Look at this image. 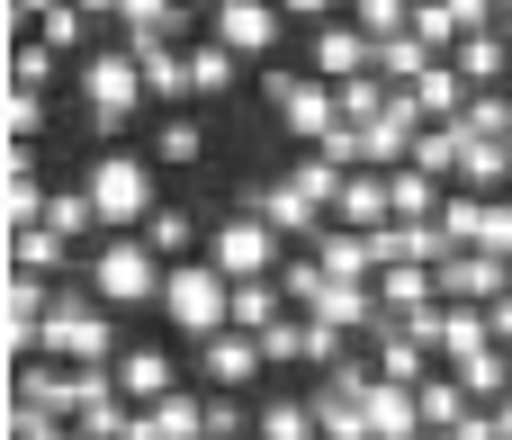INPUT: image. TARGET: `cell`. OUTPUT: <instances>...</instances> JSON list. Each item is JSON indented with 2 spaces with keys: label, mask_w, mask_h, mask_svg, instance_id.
Returning a JSON list of instances; mask_svg holds the SVG:
<instances>
[{
  "label": "cell",
  "mask_w": 512,
  "mask_h": 440,
  "mask_svg": "<svg viewBox=\"0 0 512 440\" xmlns=\"http://www.w3.org/2000/svg\"><path fill=\"white\" fill-rule=\"evenodd\" d=\"M432 369H441V360H432L414 333H387V324H378V378H396V387H423Z\"/></svg>",
  "instance_id": "29"
},
{
  "label": "cell",
  "mask_w": 512,
  "mask_h": 440,
  "mask_svg": "<svg viewBox=\"0 0 512 440\" xmlns=\"http://www.w3.org/2000/svg\"><path fill=\"white\" fill-rule=\"evenodd\" d=\"M351 27L387 45V36H405V27H414V0H351Z\"/></svg>",
  "instance_id": "38"
},
{
  "label": "cell",
  "mask_w": 512,
  "mask_h": 440,
  "mask_svg": "<svg viewBox=\"0 0 512 440\" xmlns=\"http://www.w3.org/2000/svg\"><path fill=\"white\" fill-rule=\"evenodd\" d=\"M477 144H512V90H477L468 99V117H459Z\"/></svg>",
  "instance_id": "35"
},
{
  "label": "cell",
  "mask_w": 512,
  "mask_h": 440,
  "mask_svg": "<svg viewBox=\"0 0 512 440\" xmlns=\"http://www.w3.org/2000/svg\"><path fill=\"white\" fill-rule=\"evenodd\" d=\"M117 387H126V405H162V396H180V360L135 342V351H117Z\"/></svg>",
  "instance_id": "14"
},
{
  "label": "cell",
  "mask_w": 512,
  "mask_h": 440,
  "mask_svg": "<svg viewBox=\"0 0 512 440\" xmlns=\"http://www.w3.org/2000/svg\"><path fill=\"white\" fill-rule=\"evenodd\" d=\"M306 315H315V324H333V333H369V324H378V279H333Z\"/></svg>",
  "instance_id": "17"
},
{
  "label": "cell",
  "mask_w": 512,
  "mask_h": 440,
  "mask_svg": "<svg viewBox=\"0 0 512 440\" xmlns=\"http://www.w3.org/2000/svg\"><path fill=\"white\" fill-rule=\"evenodd\" d=\"M261 369H270L261 333H216V342H198V378H207V396H243Z\"/></svg>",
  "instance_id": "10"
},
{
  "label": "cell",
  "mask_w": 512,
  "mask_h": 440,
  "mask_svg": "<svg viewBox=\"0 0 512 440\" xmlns=\"http://www.w3.org/2000/svg\"><path fill=\"white\" fill-rule=\"evenodd\" d=\"M369 440H423V396L396 387V378H378L369 387Z\"/></svg>",
  "instance_id": "18"
},
{
  "label": "cell",
  "mask_w": 512,
  "mask_h": 440,
  "mask_svg": "<svg viewBox=\"0 0 512 440\" xmlns=\"http://www.w3.org/2000/svg\"><path fill=\"white\" fill-rule=\"evenodd\" d=\"M117 306H99L90 297V279L81 288H63L54 297V315H45V342H36V360H63V369H108L117 360V324H108Z\"/></svg>",
  "instance_id": "5"
},
{
  "label": "cell",
  "mask_w": 512,
  "mask_h": 440,
  "mask_svg": "<svg viewBox=\"0 0 512 440\" xmlns=\"http://www.w3.org/2000/svg\"><path fill=\"white\" fill-rule=\"evenodd\" d=\"M414 396H423V432H459L468 414H486V405H477V396H468V387H459L450 369H432V378H423Z\"/></svg>",
  "instance_id": "23"
},
{
  "label": "cell",
  "mask_w": 512,
  "mask_h": 440,
  "mask_svg": "<svg viewBox=\"0 0 512 440\" xmlns=\"http://www.w3.org/2000/svg\"><path fill=\"white\" fill-rule=\"evenodd\" d=\"M333 225H351V234H378V225H396V198H387V171H351L342 180V207H333Z\"/></svg>",
  "instance_id": "15"
},
{
  "label": "cell",
  "mask_w": 512,
  "mask_h": 440,
  "mask_svg": "<svg viewBox=\"0 0 512 440\" xmlns=\"http://www.w3.org/2000/svg\"><path fill=\"white\" fill-rule=\"evenodd\" d=\"M261 351H270V369H306V315H279L261 333Z\"/></svg>",
  "instance_id": "41"
},
{
  "label": "cell",
  "mask_w": 512,
  "mask_h": 440,
  "mask_svg": "<svg viewBox=\"0 0 512 440\" xmlns=\"http://www.w3.org/2000/svg\"><path fill=\"white\" fill-rule=\"evenodd\" d=\"M414 36H423L432 54H459V36H468V27L450 18V0H414Z\"/></svg>",
  "instance_id": "40"
},
{
  "label": "cell",
  "mask_w": 512,
  "mask_h": 440,
  "mask_svg": "<svg viewBox=\"0 0 512 440\" xmlns=\"http://www.w3.org/2000/svg\"><path fill=\"white\" fill-rule=\"evenodd\" d=\"M207 36L234 45L243 63H270V45L288 36V9L279 0H225V9H207Z\"/></svg>",
  "instance_id": "8"
},
{
  "label": "cell",
  "mask_w": 512,
  "mask_h": 440,
  "mask_svg": "<svg viewBox=\"0 0 512 440\" xmlns=\"http://www.w3.org/2000/svg\"><path fill=\"white\" fill-rule=\"evenodd\" d=\"M45 81H54V45L45 36H18L9 45V90H45Z\"/></svg>",
  "instance_id": "36"
},
{
  "label": "cell",
  "mask_w": 512,
  "mask_h": 440,
  "mask_svg": "<svg viewBox=\"0 0 512 440\" xmlns=\"http://www.w3.org/2000/svg\"><path fill=\"white\" fill-rule=\"evenodd\" d=\"M153 162H207V126H198V108H171V117L153 126Z\"/></svg>",
  "instance_id": "31"
},
{
  "label": "cell",
  "mask_w": 512,
  "mask_h": 440,
  "mask_svg": "<svg viewBox=\"0 0 512 440\" xmlns=\"http://www.w3.org/2000/svg\"><path fill=\"white\" fill-rule=\"evenodd\" d=\"M288 180H297V189H306V198L333 216V207H342V180H351V171H342L333 153H297V171H288Z\"/></svg>",
  "instance_id": "33"
},
{
  "label": "cell",
  "mask_w": 512,
  "mask_h": 440,
  "mask_svg": "<svg viewBox=\"0 0 512 440\" xmlns=\"http://www.w3.org/2000/svg\"><path fill=\"white\" fill-rule=\"evenodd\" d=\"M486 333H495V342L512 351V297H495V306H486Z\"/></svg>",
  "instance_id": "49"
},
{
  "label": "cell",
  "mask_w": 512,
  "mask_h": 440,
  "mask_svg": "<svg viewBox=\"0 0 512 440\" xmlns=\"http://www.w3.org/2000/svg\"><path fill=\"white\" fill-rule=\"evenodd\" d=\"M9 440H81V423H45V414H9Z\"/></svg>",
  "instance_id": "45"
},
{
  "label": "cell",
  "mask_w": 512,
  "mask_h": 440,
  "mask_svg": "<svg viewBox=\"0 0 512 440\" xmlns=\"http://www.w3.org/2000/svg\"><path fill=\"white\" fill-rule=\"evenodd\" d=\"M504 90H512V72H504Z\"/></svg>",
  "instance_id": "53"
},
{
  "label": "cell",
  "mask_w": 512,
  "mask_h": 440,
  "mask_svg": "<svg viewBox=\"0 0 512 440\" xmlns=\"http://www.w3.org/2000/svg\"><path fill=\"white\" fill-rule=\"evenodd\" d=\"M81 189H90V207H99V234H135V225L162 207V189H153V153H117V144L90 153Z\"/></svg>",
  "instance_id": "2"
},
{
  "label": "cell",
  "mask_w": 512,
  "mask_h": 440,
  "mask_svg": "<svg viewBox=\"0 0 512 440\" xmlns=\"http://www.w3.org/2000/svg\"><path fill=\"white\" fill-rule=\"evenodd\" d=\"M450 18H459V27H468V36H477V27H495V18H504V9H495V0H450Z\"/></svg>",
  "instance_id": "46"
},
{
  "label": "cell",
  "mask_w": 512,
  "mask_h": 440,
  "mask_svg": "<svg viewBox=\"0 0 512 440\" xmlns=\"http://www.w3.org/2000/svg\"><path fill=\"white\" fill-rule=\"evenodd\" d=\"M306 405H315V432H324V440H369V405H360V396H342L333 378H315V387H306Z\"/></svg>",
  "instance_id": "21"
},
{
  "label": "cell",
  "mask_w": 512,
  "mask_h": 440,
  "mask_svg": "<svg viewBox=\"0 0 512 440\" xmlns=\"http://www.w3.org/2000/svg\"><path fill=\"white\" fill-rule=\"evenodd\" d=\"M486 342H495V333H486V306H450V315H441V369L468 360V351H486Z\"/></svg>",
  "instance_id": "34"
},
{
  "label": "cell",
  "mask_w": 512,
  "mask_h": 440,
  "mask_svg": "<svg viewBox=\"0 0 512 440\" xmlns=\"http://www.w3.org/2000/svg\"><path fill=\"white\" fill-rule=\"evenodd\" d=\"M315 261H324L333 279H378V243H369V234H351V225H333V234L315 243Z\"/></svg>",
  "instance_id": "28"
},
{
  "label": "cell",
  "mask_w": 512,
  "mask_h": 440,
  "mask_svg": "<svg viewBox=\"0 0 512 440\" xmlns=\"http://www.w3.org/2000/svg\"><path fill=\"white\" fill-rule=\"evenodd\" d=\"M252 414H261V423H252V440H324V432H315V405H306V396H261Z\"/></svg>",
  "instance_id": "27"
},
{
  "label": "cell",
  "mask_w": 512,
  "mask_h": 440,
  "mask_svg": "<svg viewBox=\"0 0 512 440\" xmlns=\"http://www.w3.org/2000/svg\"><path fill=\"white\" fill-rule=\"evenodd\" d=\"M360 72H378V36H360L351 18H333V27H315V81H360Z\"/></svg>",
  "instance_id": "11"
},
{
  "label": "cell",
  "mask_w": 512,
  "mask_h": 440,
  "mask_svg": "<svg viewBox=\"0 0 512 440\" xmlns=\"http://www.w3.org/2000/svg\"><path fill=\"white\" fill-rule=\"evenodd\" d=\"M45 135V90H9V144H36Z\"/></svg>",
  "instance_id": "42"
},
{
  "label": "cell",
  "mask_w": 512,
  "mask_h": 440,
  "mask_svg": "<svg viewBox=\"0 0 512 440\" xmlns=\"http://www.w3.org/2000/svg\"><path fill=\"white\" fill-rule=\"evenodd\" d=\"M279 315H297L288 288H279V270H270V279H234V333H270Z\"/></svg>",
  "instance_id": "22"
},
{
  "label": "cell",
  "mask_w": 512,
  "mask_h": 440,
  "mask_svg": "<svg viewBox=\"0 0 512 440\" xmlns=\"http://www.w3.org/2000/svg\"><path fill=\"white\" fill-rule=\"evenodd\" d=\"M270 117L297 135V153H315L324 135H342V126H351V117H342V90H333V81H315V72H297V81L279 90V108H270Z\"/></svg>",
  "instance_id": "7"
},
{
  "label": "cell",
  "mask_w": 512,
  "mask_h": 440,
  "mask_svg": "<svg viewBox=\"0 0 512 440\" xmlns=\"http://www.w3.org/2000/svg\"><path fill=\"white\" fill-rule=\"evenodd\" d=\"M135 234H144L162 261H198V216H189V207H171V198H162V207H153Z\"/></svg>",
  "instance_id": "26"
},
{
  "label": "cell",
  "mask_w": 512,
  "mask_h": 440,
  "mask_svg": "<svg viewBox=\"0 0 512 440\" xmlns=\"http://www.w3.org/2000/svg\"><path fill=\"white\" fill-rule=\"evenodd\" d=\"M468 99H477V90L459 81V63H450V54H441V63H432V72L405 90V108H414L423 126H459V117H468Z\"/></svg>",
  "instance_id": "13"
},
{
  "label": "cell",
  "mask_w": 512,
  "mask_h": 440,
  "mask_svg": "<svg viewBox=\"0 0 512 440\" xmlns=\"http://www.w3.org/2000/svg\"><path fill=\"white\" fill-rule=\"evenodd\" d=\"M432 279H441V306H495L504 297V261L495 252H450Z\"/></svg>",
  "instance_id": "12"
},
{
  "label": "cell",
  "mask_w": 512,
  "mask_h": 440,
  "mask_svg": "<svg viewBox=\"0 0 512 440\" xmlns=\"http://www.w3.org/2000/svg\"><path fill=\"white\" fill-rule=\"evenodd\" d=\"M36 36H45V45H54V54H81V36H90V18H81V9H72V0H63V9H54V18H45V27H36Z\"/></svg>",
  "instance_id": "44"
},
{
  "label": "cell",
  "mask_w": 512,
  "mask_h": 440,
  "mask_svg": "<svg viewBox=\"0 0 512 440\" xmlns=\"http://www.w3.org/2000/svg\"><path fill=\"white\" fill-rule=\"evenodd\" d=\"M54 9H63V0H9V18H18V27H27V36H36V27H45V18H54Z\"/></svg>",
  "instance_id": "48"
},
{
  "label": "cell",
  "mask_w": 512,
  "mask_h": 440,
  "mask_svg": "<svg viewBox=\"0 0 512 440\" xmlns=\"http://www.w3.org/2000/svg\"><path fill=\"white\" fill-rule=\"evenodd\" d=\"M9 270L63 288V270H72V234H54V225H18V234H9Z\"/></svg>",
  "instance_id": "16"
},
{
  "label": "cell",
  "mask_w": 512,
  "mask_h": 440,
  "mask_svg": "<svg viewBox=\"0 0 512 440\" xmlns=\"http://www.w3.org/2000/svg\"><path fill=\"white\" fill-rule=\"evenodd\" d=\"M387 198H396V225H441V198H450V189L405 162V171H387Z\"/></svg>",
  "instance_id": "25"
},
{
  "label": "cell",
  "mask_w": 512,
  "mask_h": 440,
  "mask_svg": "<svg viewBox=\"0 0 512 440\" xmlns=\"http://www.w3.org/2000/svg\"><path fill=\"white\" fill-rule=\"evenodd\" d=\"M423 440H459V432H423Z\"/></svg>",
  "instance_id": "51"
},
{
  "label": "cell",
  "mask_w": 512,
  "mask_h": 440,
  "mask_svg": "<svg viewBox=\"0 0 512 440\" xmlns=\"http://www.w3.org/2000/svg\"><path fill=\"white\" fill-rule=\"evenodd\" d=\"M162 324L180 333V342H216V333H234V279L198 252V261H171V279H162Z\"/></svg>",
  "instance_id": "4"
},
{
  "label": "cell",
  "mask_w": 512,
  "mask_h": 440,
  "mask_svg": "<svg viewBox=\"0 0 512 440\" xmlns=\"http://www.w3.org/2000/svg\"><path fill=\"white\" fill-rule=\"evenodd\" d=\"M279 9H288L297 27H333V0H279Z\"/></svg>",
  "instance_id": "47"
},
{
  "label": "cell",
  "mask_w": 512,
  "mask_h": 440,
  "mask_svg": "<svg viewBox=\"0 0 512 440\" xmlns=\"http://www.w3.org/2000/svg\"><path fill=\"white\" fill-rule=\"evenodd\" d=\"M243 207H252V216H270L279 234H306V243H324V234H333V216H324L288 171H279V180H252V189H243Z\"/></svg>",
  "instance_id": "9"
},
{
  "label": "cell",
  "mask_w": 512,
  "mask_h": 440,
  "mask_svg": "<svg viewBox=\"0 0 512 440\" xmlns=\"http://www.w3.org/2000/svg\"><path fill=\"white\" fill-rule=\"evenodd\" d=\"M45 225H54V234H72V243H81V234H90V225H99V207H90V189H81V180H72V189H54V207H45Z\"/></svg>",
  "instance_id": "39"
},
{
  "label": "cell",
  "mask_w": 512,
  "mask_h": 440,
  "mask_svg": "<svg viewBox=\"0 0 512 440\" xmlns=\"http://www.w3.org/2000/svg\"><path fill=\"white\" fill-rule=\"evenodd\" d=\"M81 279H90V297H99V306H126V315H135V306H162V279H171V261H162L144 234H99Z\"/></svg>",
  "instance_id": "3"
},
{
  "label": "cell",
  "mask_w": 512,
  "mask_h": 440,
  "mask_svg": "<svg viewBox=\"0 0 512 440\" xmlns=\"http://www.w3.org/2000/svg\"><path fill=\"white\" fill-rule=\"evenodd\" d=\"M279 243H288V234H279L270 216H252V207H234V216H225V225L207 234V261H216L225 279H270V270L288 261Z\"/></svg>",
  "instance_id": "6"
},
{
  "label": "cell",
  "mask_w": 512,
  "mask_h": 440,
  "mask_svg": "<svg viewBox=\"0 0 512 440\" xmlns=\"http://www.w3.org/2000/svg\"><path fill=\"white\" fill-rule=\"evenodd\" d=\"M279 288H288V306H297V315H306V306H315V297H324V288H333V270H324V261H315V252H297V261H279Z\"/></svg>",
  "instance_id": "37"
},
{
  "label": "cell",
  "mask_w": 512,
  "mask_h": 440,
  "mask_svg": "<svg viewBox=\"0 0 512 440\" xmlns=\"http://www.w3.org/2000/svg\"><path fill=\"white\" fill-rule=\"evenodd\" d=\"M153 90H144V63H135V45L117 36V45H99V54H81V126L99 135V144H117L126 126H135V108H144Z\"/></svg>",
  "instance_id": "1"
},
{
  "label": "cell",
  "mask_w": 512,
  "mask_h": 440,
  "mask_svg": "<svg viewBox=\"0 0 512 440\" xmlns=\"http://www.w3.org/2000/svg\"><path fill=\"white\" fill-rule=\"evenodd\" d=\"M387 108H396V81H387V72H360V81H342V117H351V126H378Z\"/></svg>",
  "instance_id": "32"
},
{
  "label": "cell",
  "mask_w": 512,
  "mask_h": 440,
  "mask_svg": "<svg viewBox=\"0 0 512 440\" xmlns=\"http://www.w3.org/2000/svg\"><path fill=\"white\" fill-rule=\"evenodd\" d=\"M468 144H477L468 126H423V135H414V171H423V180H459Z\"/></svg>",
  "instance_id": "24"
},
{
  "label": "cell",
  "mask_w": 512,
  "mask_h": 440,
  "mask_svg": "<svg viewBox=\"0 0 512 440\" xmlns=\"http://www.w3.org/2000/svg\"><path fill=\"white\" fill-rule=\"evenodd\" d=\"M72 9H81V18H117V0H72Z\"/></svg>",
  "instance_id": "50"
},
{
  "label": "cell",
  "mask_w": 512,
  "mask_h": 440,
  "mask_svg": "<svg viewBox=\"0 0 512 440\" xmlns=\"http://www.w3.org/2000/svg\"><path fill=\"white\" fill-rule=\"evenodd\" d=\"M180 63H189V99H225V90L243 81V54H234V45H216V36H198Z\"/></svg>",
  "instance_id": "20"
},
{
  "label": "cell",
  "mask_w": 512,
  "mask_h": 440,
  "mask_svg": "<svg viewBox=\"0 0 512 440\" xmlns=\"http://www.w3.org/2000/svg\"><path fill=\"white\" fill-rule=\"evenodd\" d=\"M504 180H512V144H468V162H459L450 189H468V198H504Z\"/></svg>",
  "instance_id": "30"
},
{
  "label": "cell",
  "mask_w": 512,
  "mask_h": 440,
  "mask_svg": "<svg viewBox=\"0 0 512 440\" xmlns=\"http://www.w3.org/2000/svg\"><path fill=\"white\" fill-rule=\"evenodd\" d=\"M459 81L468 90H504V72H512V36H495V27H477V36H459Z\"/></svg>",
  "instance_id": "19"
},
{
  "label": "cell",
  "mask_w": 512,
  "mask_h": 440,
  "mask_svg": "<svg viewBox=\"0 0 512 440\" xmlns=\"http://www.w3.org/2000/svg\"><path fill=\"white\" fill-rule=\"evenodd\" d=\"M504 297H512V261H504Z\"/></svg>",
  "instance_id": "52"
},
{
  "label": "cell",
  "mask_w": 512,
  "mask_h": 440,
  "mask_svg": "<svg viewBox=\"0 0 512 440\" xmlns=\"http://www.w3.org/2000/svg\"><path fill=\"white\" fill-rule=\"evenodd\" d=\"M261 414H243V396H207V440H243Z\"/></svg>",
  "instance_id": "43"
}]
</instances>
